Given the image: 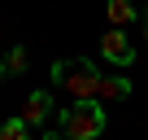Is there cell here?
Masks as SVG:
<instances>
[{
	"label": "cell",
	"instance_id": "obj_1",
	"mask_svg": "<svg viewBox=\"0 0 148 140\" xmlns=\"http://www.w3.org/2000/svg\"><path fill=\"white\" fill-rule=\"evenodd\" d=\"M57 127L65 131V140H100L105 127H109L105 101H96V96H87V101H70V105L57 114Z\"/></svg>",
	"mask_w": 148,
	"mask_h": 140
},
{
	"label": "cell",
	"instance_id": "obj_2",
	"mask_svg": "<svg viewBox=\"0 0 148 140\" xmlns=\"http://www.w3.org/2000/svg\"><path fill=\"white\" fill-rule=\"evenodd\" d=\"M100 75L105 70L92 61V57H74V61H52V70H48V79H52V88H65L74 101H87V96H96V83H100Z\"/></svg>",
	"mask_w": 148,
	"mask_h": 140
},
{
	"label": "cell",
	"instance_id": "obj_3",
	"mask_svg": "<svg viewBox=\"0 0 148 140\" xmlns=\"http://www.w3.org/2000/svg\"><path fill=\"white\" fill-rule=\"evenodd\" d=\"M100 57L113 66V70H131L135 66V44L126 40V26H109L100 35Z\"/></svg>",
	"mask_w": 148,
	"mask_h": 140
},
{
	"label": "cell",
	"instance_id": "obj_4",
	"mask_svg": "<svg viewBox=\"0 0 148 140\" xmlns=\"http://www.w3.org/2000/svg\"><path fill=\"white\" fill-rule=\"evenodd\" d=\"M52 110H57L52 92H48V88H35V92L26 96V105H22V118H26L31 127H44V123L52 118Z\"/></svg>",
	"mask_w": 148,
	"mask_h": 140
},
{
	"label": "cell",
	"instance_id": "obj_5",
	"mask_svg": "<svg viewBox=\"0 0 148 140\" xmlns=\"http://www.w3.org/2000/svg\"><path fill=\"white\" fill-rule=\"evenodd\" d=\"M135 92V83L126 79V70H118V75H100L96 83V101H126Z\"/></svg>",
	"mask_w": 148,
	"mask_h": 140
},
{
	"label": "cell",
	"instance_id": "obj_6",
	"mask_svg": "<svg viewBox=\"0 0 148 140\" xmlns=\"http://www.w3.org/2000/svg\"><path fill=\"white\" fill-rule=\"evenodd\" d=\"M105 18L113 26H131L139 22V9H135V0H105Z\"/></svg>",
	"mask_w": 148,
	"mask_h": 140
},
{
	"label": "cell",
	"instance_id": "obj_7",
	"mask_svg": "<svg viewBox=\"0 0 148 140\" xmlns=\"http://www.w3.org/2000/svg\"><path fill=\"white\" fill-rule=\"evenodd\" d=\"M0 61H5V75H26V70H31V57H26V48H22V44H13Z\"/></svg>",
	"mask_w": 148,
	"mask_h": 140
},
{
	"label": "cell",
	"instance_id": "obj_8",
	"mask_svg": "<svg viewBox=\"0 0 148 140\" xmlns=\"http://www.w3.org/2000/svg\"><path fill=\"white\" fill-rule=\"evenodd\" d=\"M31 131H35V127H31L22 114H18V118H5V123H0V140H31Z\"/></svg>",
	"mask_w": 148,
	"mask_h": 140
},
{
	"label": "cell",
	"instance_id": "obj_9",
	"mask_svg": "<svg viewBox=\"0 0 148 140\" xmlns=\"http://www.w3.org/2000/svg\"><path fill=\"white\" fill-rule=\"evenodd\" d=\"M39 140H65V131H61V127H57V131H44V136H39Z\"/></svg>",
	"mask_w": 148,
	"mask_h": 140
},
{
	"label": "cell",
	"instance_id": "obj_10",
	"mask_svg": "<svg viewBox=\"0 0 148 140\" xmlns=\"http://www.w3.org/2000/svg\"><path fill=\"white\" fill-rule=\"evenodd\" d=\"M139 31H144V44H148V18H139Z\"/></svg>",
	"mask_w": 148,
	"mask_h": 140
},
{
	"label": "cell",
	"instance_id": "obj_11",
	"mask_svg": "<svg viewBox=\"0 0 148 140\" xmlns=\"http://www.w3.org/2000/svg\"><path fill=\"white\" fill-rule=\"evenodd\" d=\"M0 79H9V75H5V61H0Z\"/></svg>",
	"mask_w": 148,
	"mask_h": 140
},
{
	"label": "cell",
	"instance_id": "obj_12",
	"mask_svg": "<svg viewBox=\"0 0 148 140\" xmlns=\"http://www.w3.org/2000/svg\"><path fill=\"white\" fill-rule=\"evenodd\" d=\"M144 18H148V0H144Z\"/></svg>",
	"mask_w": 148,
	"mask_h": 140
}]
</instances>
